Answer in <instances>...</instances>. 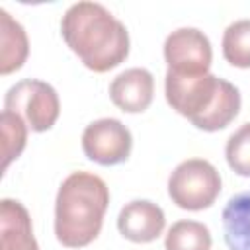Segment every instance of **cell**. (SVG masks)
<instances>
[{"mask_svg": "<svg viewBox=\"0 0 250 250\" xmlns=\"http://www.w3.org/2000/svg\"><path fill=\"white\" fill-rule=\"evenodd\" d=\"M61 35L68 49L94 72H107L129 57V31L105 6L76 2L61 20Z\"/></svg>", "mask_w": 250, "mask_h": 250, "instance_id": "1", "label": "cell"}, {"mask_svg": "<svg viewBox=\"0 0 250 250\" xmlns=\"http://www.w3.org/2000/svg\"><path fill=\"white\" fill-rule=\"evenodd\" d=\"M164 94L176 113L207 133L221 131L234 121L242 104L240 90L213 72L189 76L166 70Z\"/></svg>", "mask_w": 250, "mask_h": 250, "instance_id": "2", "label": "cell"}, {"mask_svg": "<svg viewBox=\"0 0 250 250\" xmlns=\"http://www.w3.org/2000/svg\"><path fill=\"white\" fill-rule=\"evenodd\" d=\"M109 205L107 184L92 172H72L59 186L55 199V236L66 248L94 242Z\"/></svg>", "mask_w": 250, "mask_h": 250, "instance_id": "3", "label": "cell"}, {"mask_svg": "<svg viewBox=\"0 0 250 250\" xmlns=\"http://www.w3.org/2000/svg\"><path fill=\"white\" fill-rule=\"evenodd\" d=\"M221 193V174L205 158L182 160L168 178V195L172 203L186 211H203L215 203Z\"/></svg>", "mask_w": 250, "mask_h": 250, "instance_id": "4", "label": "cell"}, {"mask_svg": "<svg viewBox=\"0 0 250 250\" xmlns=\"http://www.w3.org/2000/svg\"><path fill=\"white\" fill-rule=\"evenodd\" d=\"M4 109L20 115L31 131L43 133L57 123L61 100L49 82L39 78H23L6 92Z\"/></svg>", "mask_w": 250, "mask_h": 250, "instance_id": "5", "label": "cell"}, {"mask_svg": "<svg viewBox=\"0 0 250 250\" xmlns=\"http://www.w3.org/2000/svg\"><path fill=\"white\" fill-rule=\"evenodd\" d=\"M133 135L115 117H102L86 125L82 133L84 154L102 166H115L131 156Z\"/></svg>", "mask_w": 250, "mask_h": 250, "instance_id": "6", "label": "cell"}, {"mask_svg": "<svg viewBox=\"0 0 250 250\" xmlns=\"http://www.w3.org/2000/svg\"><path fill=\"white\" fill-rule=\"evenodd\" d=\"M164 61L176 74H207L213 62L211 41L197 27H178L164 41Z\"/></svg>", "mask_w": 250, "mask_h": 250, "instance_id": "7", "label": "cell"}, {"mask_svg": "<svg viewBox=\"0 0 250 250\" xmlns=\"http://www.w3.org/2000/svg\"><path fill=\"white\" fill-rule=\"evenodd\" d=\"M166 227L164 211L150 199H133L117 215V230L123 238L139 244L156 240Z\"/></svg>", "mask_w": 250, "mask_h": 250, "instance_id": "8", "label": "cell"}, {"mask_svg": "<svg viewBox=\"0 0 250 250\" xmlns=\"http://www.w3.org/2000/svg\"><path fill=\"white\" fill-rule=\"evenodd\" d=\"M109 98L125 113H143L154 98V76L143 66L119 72L109 84Z\"/></svg>", "mask_w": 250, "mask_h": 250, "instance_id": "9", "label": "cell"}, {"mask_svg": "<svg viewBox=\"0 0 250 250\" xmlns=\"http://www.w3.org/2000/svg\"><path fill=\"white\" fill-rule=\"evenodd\" d=\"M0 240L2 250H39L31 217L18 199L4 197L0 201Z\"/></svg>", "mask_w": 250, "mask_h": 250, "instance_id": "10", "label": "cell"}, {"mask_svg": "<svg viewBox=\"0 0 250 250\" xmlns=\"http://www.w3.org/2000/svg\"><path fill=\"white\" fill-rule=\"evenodd\" d=\"M29 55V41L23 25L10 16L8 10H0V74L16 72L23 66Z\"/></svg>", "mask_w": 250, "mask_h": 250, "instance_id": "11", "label": "cell"}, {"mask_svg": "<svg viewBox=\"0 0 250 250\" xmlns=\"http://www.w3.org/2000/svg\"><path fill=\"white\" fill-rule=\"evenodd\" d=\"M221 221L229 250H250V191L234 193L225 203Z\"/></svg>", "mask_w": 250, "mask_h": 250, "instance_id": "12", "label": "cell"}, {"mask_svg": "<svg viewBox=\"0 0 250 250\" xmlns=\"http://www.w3.org/2000/svg\"><path fill=\"white\" fill-rule=\"evenodd\" d=\"M213 238L207 225L199 221H176L164 238V250H211Z\"/></svg>", "mask_w": 250, "mask_h": 250, "instance_id": "13", "label": "cell"}, {"mask_svg": "<svg viewBox=\"0 0 250 250\" xmlns=\"http://www.w3.org/2000/svg\"><path fill=\"white\" fill-rule=\"evenodd\" d=\"M223 57L236 68H250V18L232 21L223 33Z\"/></svg>", "mask_w": 250, "mask_h": 250, "instance_id": "14", "label": "cell"}, {"mask_svg": "<svg viewBox=\"0 0 250 250\" xmlns=\"http://www.w3.org/2000/svg\"><path fill=\"white\" fill-rule=\"evenodd\" d=\"M0 123H2V156H4L2 170H8L10 162L16 160L23 152V148L27 145V129L29 127L25 125V121L20 115H16L8 109L2 111Z\"/></svg>", "mask_w": 250, "mask_h": 250, "instance_id": "15", "label": "cell"}, {"mask_svg": "<svg viewBox=\"0 0 250 250\" xmlns=\"http://www.w3.org/2000/svg\"><path fill=\"white\" fill-rule=\"evenodd\" d=\"M225 158L229 168L242 176L250 178V121L240 125L225 145Z\"/></svg>", "mask_w": 250, "mask_h": 250, "instance_id": "16", "label": "cell"}]
</instances>
